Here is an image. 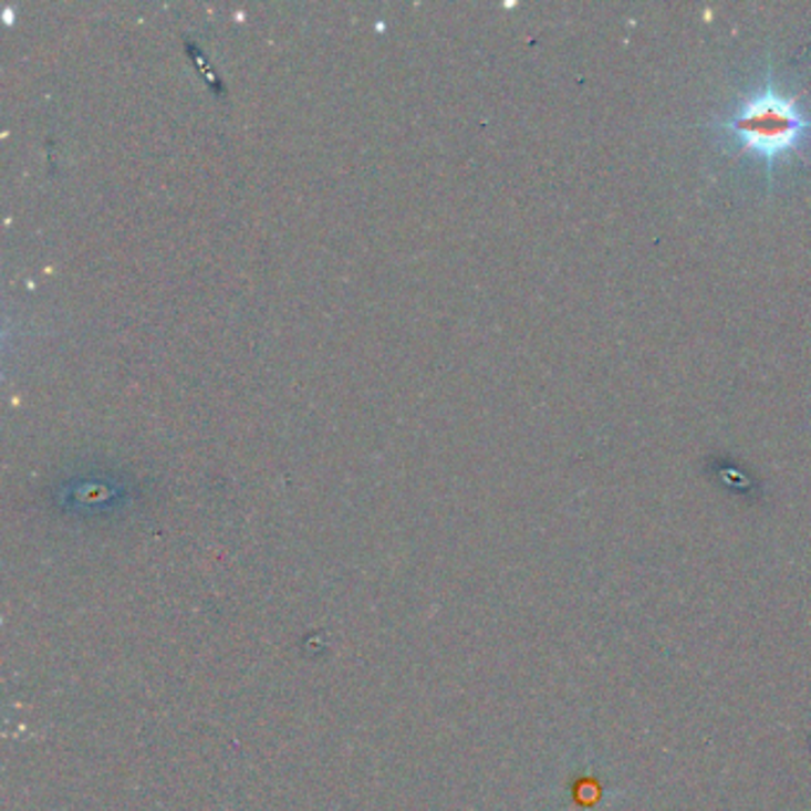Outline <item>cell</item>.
I'll return each mask as SVG.
<instances>
[{
	"label": "cell",
	"instance_id": "cell-1",
	"mask_svg": "<svg viewBox=\"0 0 811 811\" xmlns=\"http://www.w3.org/2000/svg\"><path fill=\"white\" fill-rule=\"evenodd\" d=\"M709 129L730 153L765 165L769 179L778 165L811 150V113L771 72L759 86L738 95L726 115L711 119Z\"/></svg>",
	"mask_w": 811,
	"mask_h": 811
},
{
	"label": "cell",
	"instance_id": "cell-2",
	"mask_svg": "<svg viewBox=\"0 0 811 811\" xmlns=\"http://www.w3.org/2000/svg\"><path fill=\"white\" fill-rule=\"evenodd\" d=\"M618 798V783L602 759L579 755L566 778V809L564 811H614Z\"/></svg>",
	"mask_w": 811,
	"mask_h": 811
}]
</instances>
